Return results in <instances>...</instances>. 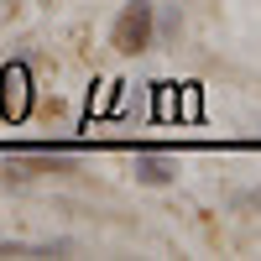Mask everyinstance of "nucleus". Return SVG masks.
Here are the masks:
<instances>
[{"label":"nucleus","instance_id":"obj_1","mask_svg":"<svg viewBox=\"0 0 261 261\" xmlns=\"http://www.w3.org/2000/svg\"><path fill=\"white\" fill-rule=\"evenodd\" d=\"M115 47L120 53H146L151 47V0H125L115 16Z\"/></svg>","mask_w":261,"mask_h":261},{"label":"nucleus","instance_id":"obj_2","mask_svg":"<svg viewBox=\"0 0 261 261\" xmlns=\"http://www.w3.org/2000/svg\"><path fill=\"white\" fill-rule=\"evenodd\" d=\"M27 110H32V68L27 63H11V68L0 73V115L27 120Z\"/></svg>","mask_w":261,"mask_h":261},{"label":"nucleus","instance_id":"obj_3","mask_svg":"<svg viewBox=\"0 0 261 261\" xmlns=\"http://www.w3.org/2000/svg\"><path fill=\"white\" fill-rule=\"evenodd\" d=\"M172 172H178V167H172L167 157H157V151H136V178L141 183H172Z\"/></svg>","mask_w":261,"mask_h":261},{"label":"nucleus","instance_id":"obj_4","mask_svg":"<svg viewBox=\"0 0 261 261\" xmlns=\"http://www.w3.org/2000/svg\"><path fill=\"white\" fill-rule=\"evenodd\" d=\"M183 115H188V120L199 115V84H188V89H183Z\"/></svg>","mask_w":261,"mask_h":261},{"label":"nucleus","instance_id":"obj_5","mask_svg":"<svg viewBox=\"0 0 261 261\" xmlns=\"http://www.w3.org/2000/svg\"><path fill=\"white\" fill-rule=\"evenodd\" d=\"M157 115H172V94H167V84H157Z\"/></svg>","mask_w":261,"mask_h":261}]
</instances>
